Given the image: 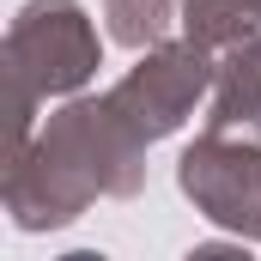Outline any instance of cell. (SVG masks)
Returning a JSON list of instances; mask_svg holds the SVG:
<instances>
[{
    "label": "cell",
    "instance_id": "1",
    "mask_svg": "<svg viewBox=\"0 0 261 261\" xmlns=\"http://www.w3.org/2000/svg\"><path fill=\"white\" fill-rule=\"evenodd\" d=\"M97 61V43L79 18L73 0H31L12 24V67L18 79H37L43 91L49 85H73L85 79Z\"/></svg>",
    "mask_w": 261,
    "mask_h": 261
},
{
    "label": "cell",
    "instance_id": "2",
    "mask_svg": "<svg viewBox=\"0 0 261 261\" xmlns=\"http://www.w3.org/2000/svg\"><path fill=\"white\" fill-rule=\"evenodd\" d=\"M195 91H200V55H189V49H164V55H152V61L122 85L116 103H134L140 122L158 134V128L176 122V110H182Z\"/></svg>",
    "mask_w": 261,
    "mask_h": 261
},
{
    "label": "cell",
    "instance_id": "3",
    "mask_svg": "<svg viewBox=\"0 0 261 261\" xmlns=\"http://www.w3.org/2000/svg\"><path fill=\"white\" fill-rule=\"evenodd\" d=\"M261 24V0H189V31L195 43H225Z\"/></svg>",
    "mask_w": 261,
    "mask_h": 261
},
{
    "label": "cell",
    "instance_id": "4",
    "mask_svg": "<svg viewBox=\"0 0 261 261\" xmlns=\"http://www.w3.org/2000/svg\"><path fill=\"white\" fill-rule=\"evenodd\" d=\"M164 12H170V0H110V24H116L122 43H146V37H158Z\"/></svg>",
    "mask_w": 261,
    "mask_h": 261
}]
</instances>
